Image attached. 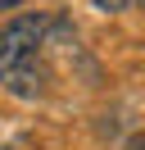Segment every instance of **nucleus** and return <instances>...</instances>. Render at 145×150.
<instances>
[{
    "instance_id": "obj_1",
    "label": "nucleus",
    "mask_w": 145,
    "mask_h": 150,
    "mask_svg": "<svg viewBox=\"0 0 145 150\" xmlns=\"http://www.w3.org/2000/svg\"><path fill=\"white\" fill-rule=\"evenodd\" d=\"M59 28V18L50 14H23L0 32V86L18 100H36L50 82L45 68V46L50 32Z\"/></svg>"
},
{
    "instance_id": "obj_2",
    "label": "nucleus",
    "mask_w": 145,
    "mask_h": 150,
    "mask_svg": "<svg viewBox=\"0 0 145 150\" xmlns=\"http://www.w3.org/2000/svg\"><path fill=\"white\" fill-rule=\"evenodd\" d=\"M95 9H104V14H118V9H127V0H95Z\"/></svg>"
},
{
    "instance_id": "obj_3",
    "label": "nucleus",
    "mask_w": 145,
    "mask_h": 150,
    "mask_svg": "<svg viewBox=\"0 0 145 150\" xmlns=\"http://www.w3.org/2000/svg\"><path fill=\"white\" fill-rule=\"evenodd\" d=\"M14 5H23V0H0V9H14Z\"/></svg>"
}]
</instances>
